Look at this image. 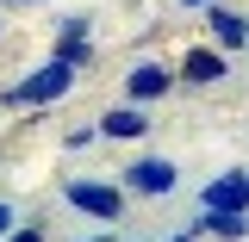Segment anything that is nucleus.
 <instances>
[{"mask_svg": "<svg viewBox=\"0 0 249 242\" xmlns=\"http://www.w3.org/2000/svg\"><path fill=\"white\" fill-rule=\"evenodd\" d=\"M69 75H75V62H50V68H37L31 81H19V87L6 93V106H44V99H56L69 87Z\"/></svg>", "mask_w": 249, "mask_h": 242, "instance_id": "nucleus-1", "label": "nucleus"}, {"mask_svg": "<svg viewBox=\"0 0 249 242\" xmlns=\"http://www.w3.org/2000/svg\"><path fill=\"white\" fill-rule=\"evenodd\" d=\"M69 205H75V211H88V217H100V224L124 211L119 186H100V180H69Z\"/></svg>", "mask_w": 249, "mask_h": 242, "instance_id": "nucleus-2", "label": "nucleus"}, {"mask_svg": "<svg viewBox=\"0 0 249 242\" xmlns=\"http://www.w3.org/2000/svg\"><path fill=\"white\" fill-rule=\"evenodd\" d=\"M131 186H143V193H168V186H175V168H168V161H137V168H131Z\"/></svg>", "mask_w": 249, "mask_h": 242, "instance_id": "nucleus-3", "label": "nucleus"}, {"mask_svg": "<svg viewBox=\"0 0 249 242\" xmlns=\"http://www.w3.org/2000/svg\"><path fill=\"white\" fill-rule=\"evenodd\" d=\"M143 112H137V106H124V112H106V118H100V130H106V137H143Z\"/></svg>", "mask_w": 249, "mask_h": 242, "instance_id": "nucleus-4", "label": "nucleus"}, {"mask_svg": "<svg viewBox=\"0 0 249 242\" xmlns=\"http://www.w3.org/2000/svg\"><path fill=\"white\" fill-rule=\"evenodd\" d=\"M124 87H131V99H156V93L168 87V75L150 62V68H131V81H124Z\"/></svg>", "mask_w": 249, "mask_h": 242, "instance_id": "nucleus-5", "label": "nucleus"}, {"mask_svg": "<svg viewBox=\"0 0 249 242\" xmlns=\"http://www.w3.org/2000/svg\"><path fill=\"white\" fill-rule=\"evenodd\" d=\"M181 75H187V81H218V75H224V56H212V50H193Z\"/></svg>", "mask_w": 249, "mask_h": 242, "instance_id": "nucleus-6", "label": "nucleus"}, {"mask_svg": "<svg viewBox=\"0 0 249 242\" xmlns=\"http://www.w3.org/2000/svg\"><path fill=\"white\" fill-rule=\"evenodd\" d=\"M212 31H218V44H231V50L249 37V25H243V19H237V13H218V6H212Z\"/></svg>", "mask_w": 249, "mask_h": 242, "instance_id": "nucleus-7", "label": "nucleus"}, {"mask_svg": "<svg viewBox=\"0 0 249 242\" xmlns=\"http://www.w3.org/2000/svg\"><path fill=\"white\" fill-rule=\"evenodd\" d=\"M206 230H212V236H224V242H237V236L249 230V217H243V211H212V217H206Z\"/></svg>", "mask_w": 249, "mask_h": 242, "instance_id": "nucleus-8", "label": "nucleus"}, {"mask_svg": "<svg viewBox=\"0 0 249 242\" xmlns=\"http://www.w3.org/2000/svg\"><path fill=\"white\" fill-rule=\"evenodd\" d=\"M81 56H88V44H81V25H69V37H62L56 62H81Z\"/></svg>", "mask_w": 249, "mask_h": 242, "instance_id": "nucleus-9", "label": "nucleus"}, {"mask_svg": "<svg viewBox=\"0 0 249 242\" xmlns=\"http://www.w3.org/2000/svg\"><path fill=\"white\" fill-rule=\"evenodd\" d=\"M6 230H13V205H0V236H6Z\"/></svg>", "mask_w": 249, "mask_h": 242, "instance_id": "nucleus-10", "label": "nucleus"}, {"mask_svg": "<svg viewBox=\"0 0 249 242\" xmlns=\"http://www.w3.org/2000/svg\"><path fill=\"white\" fill-rule=\"evenodd\" d=\"M6 242H37V230H19V236H6Z\"/></svg>", "mask_w": 249, "mask_h": 242, "instance_id": "nucleus-11", "label": "nucleus"}, {"mask_svg": "<svg viewBox=\"0 0 249 242\" xmlns=\"http://www.w3.org/2000/svg\"><path fill=\"white\" fill-rule=\"evenodd\" d=\"M187 6H206V0H187Z\"/></svg>", "mask_w": 249, "mask_h": 242, "instance_id": "nucleus-12", "label": "nucleus"}, {"mask_svg": "<svg viewBox=\"0 0 249 242\" xmlns=\"http://www.w3.org/2000/svg\"><path fill=\"white\" fill-rule=\"evenodd\" d=\"M175 242H193V236H175Z\"/></svg>", "mask_w": 249, "mask_h": 242, "instance_id": "nucleus-13", "label": "nucleus"}]
</instances>
